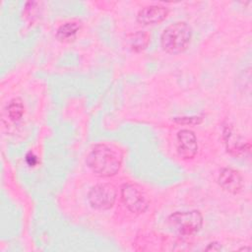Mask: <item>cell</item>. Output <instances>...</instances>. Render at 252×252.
<instances>
[{
    "mask_svg": "<svg viewBox=\"0 0 252 252\" xmlns=\"http://www.w3.org/2000/svg\"><path fill=\"white\" fill-rule=\"evenodd\" d=\"M26 159H27V162L29 163V165H31V166H33V165L36 163V161H37L36 157L33 156V154H32V153H30V154L27 155Z\"/></svg>",
    "mask_w": 252,
    "mask_h": 252,
    "instance_id": "5bb4252c",
    "label": "cell"
},
{
    "mask_svg": "<svg viewBox=\"0 0 252 252\" xmlns=\"http://www.w3.org/2000/svg\"><path fill=\"white\" fill-rule=\"evenodd\" d=\"M88 199L93 208L107 210L113 206L116 200V190L111 184H97L90 190Z\"/></svg>",
    "mask_w": 252,
    "mask_h": 252,
    "instance_id": "5b68a950",
    "label": "cell"
},
{
    "mask_svg": "<svg viewBox=\"0 0 252 252\" xmlns=\"http://www.w3.org/2000/svg\"><path fill=\"white\" fill-rule=\"evenodd\" d=\"M218 243H210L209 244V246L206 248V250H215V251H219V250H220L221 249V247L219 245V246H217L216 247V245H217Z\"/></svg>",
    "mask_w": 252,
    "mask_h": 252,
    "instance_id": "9a60e30c",
    "label": "cell"
},
{
    "mask_svg": "<svg viewBox=\"0 0 252 252\" xmlns=\"http://www.w3.org/2000/svg\"><path fill=\"white\" fill-rule=\"evenodd\" d=\"M223 137L225 140L227 151H229L230 153L238 155L240 153H243L246 150L245 143L242 142L240 137L237 136L231 128L227 127L224 129Z\"/></svg>",
    "mask_w": 252,
    "mask_h": 252,
    "instance_id": "9c48e42d",
    "label": "cell"
},
{
    "mask_svg": "<svg viewBox=\"0 0 252 252\" xmlns=\"http://www.w3.org/2000/svg\"><path fill=\"white\" fill-rule=\"evenodd\" d=\"M218 181L222 189L232 194L238 193L243 186V179L239 171L230 167L221 169Z\"/></svg>",
    "mask_w": 252,
    "mask_h": 252,
    "instance_id": "52a82bcc",
    "label": "cell"
},
{
    "mask_svg": "<svg viewBox=\"0 0 252 252\" xmlns=\"http://www.w3.org/2000/svg\"><path fill=\"white\" fill-rule=\"evenodd\" d=\"M129 45L134 51H142L144 50L150 43V34L146 32L139 31L129 37Z\"/></svg>",
    "mask_w": 252,
    "mask_h": 252,
    "instance_id": "8fae6325",
    "label": "cell"
},
{
    "mask_svg": "<svg viewBox=\"0 0 252 252\" xmlns=\"http://www.w3.org/2000/svg\"><path fill=\"white\" fill-rule=\"evenodd\" d=\"M192 37V30L185 22H176L167 26L160 35V45L168 53L184 51Z\"/></svg>",
    "mask_w": 252,
    "mask_h": 252,
    "instance_id": "7a4b0ae2",
    "label": "cell"
},
{
    "mask_svg": "<svg viewBox=\"0 0 252 252\" xmlns=\"http://www.w3.org/2000/svg\"><path fill=\"white\" fill-rule=\"evenodd\" d=\"M168 15V9L160 5H150L142 8L137 16L139 23L154 25L162 22Z\"/></svg>",
    "mask_w": 252,
    "mask_h": 252,
    "instance_id": "ba28073f",
    "label": "cell"
},
{
    "mask_svg": "<svg viewBox=\"0 0 252 252\" xmlns=\"http://www.w3.org/2000/svg\"><path fill=\"white\" fill-rule=\"evenodd\" d=\"M180 123H185V124H196L201 122L200 117H182L181 119H177Z\"/></svg>",
    "mask_w": 252,
    "mask_h": 252,
    "instance_id": "4fadbf2b",
    "label": "cell"
},
{
    "mask_svg": "<svg viewBox=\"0 0 252 252\" xmlns=\"http://www.w3.org/2000/svg\"><path fill=\"white\" fill-rule=\"evenodd\" d=\"M88 166L97 175L108 177L116 174L121 166V155L113 148L105 145H95L87 157Z\"/></svg>",
    "mask_w": 252,
    "mask_h": 252,
    "instance_id": "6da1fadb",
    "label": "cell"
},
{
    "mask_svg": "<svg viewBox=\"0 0 252 252\" xmlns=\"http://www.w3.org/2000/svg\"><path fill=\"white\" fill-rule=\"evenodd\" d=\"M168 221L178 233L192 235L197 233L203 224V217L199 211L175 212L169 216Z\"/></svg>",
    "mask_w": 252,
    "mask_h": 252,
    "instance_id": "3957f363",
    "label": "cell"
},
{
    "mask_svg": "<svg viewBox=\"0 0 252 252\" xmlns=\"http://www.w3.org/2000/svg\"><path fill=\"white\" fill-rule=\"evenodd\" d=\"M121 199L125 207L132 213H144L149 206L145 193L134 184H124L121 188Z\"/></svg>",
    "mask_w": 252,
    "mask_h": 252,
    "instance_id": "277c9868",
    "label": "cell"
},
{
    "mask_svg": "<svg viewBox=\"0 0 252 252\" xmlns=\"http://www.w3.org/2000/svg\"><path fill=\"white\" fill-rule=\"evenodd\" d=\"M24 114V105L21 99L14 98L8 105V115L11 120L18 121Z\"/></svg>",
    "mask_w": 252,
    "mask_h": 252,
    "instance_id": "7c38bea8",
    "label": "cell"
},
{
    "mask_svg": "<svg viewBox=\"0 0 252 252\" xmlns=\"http://www.w3.org/2000/svg\"><path fill=\"white\" fill-rule=\"evenodd\" d=\"M80 27L81 26L78 22H67L59 27L56 36L62 42L73 41L80 31Z\"/></svg>",
    "mask_w": 252,
    "mask_h": 252,
    "instance_id": "30bf717a",
    "label": "cell"
},
{
    "mask_svg": "<svg viewBox=\"0 0 252 252\" xmlns=\"http://www.w3.org/2000/svg\"><path fill=\"white\" fill-rule=\"evenodd\" d=\"M177 152L183 158H192L198 151V143L195 134L188 130L182 129L176 136Z\"/></svg>",
    "mask_w": 252,
    "mask_h": 252,
    "instance_id": "8992f818",
    "label": "cell"
}]
</instances>
